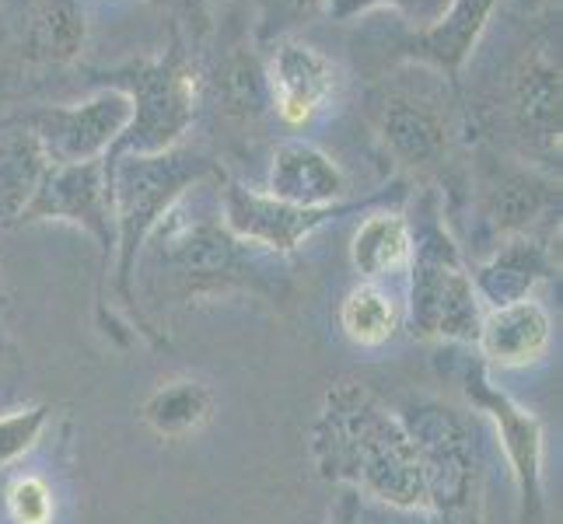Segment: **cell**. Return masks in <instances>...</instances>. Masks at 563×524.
I'll return each instance as SVG.
<instances>
[{
	"mask_svg": "<svg viewBox=\"0 0 563 524\" xmlns=\"http://www.w3.org/2000/svg\"><path fill=\"white\" fill-rule=\"evenodd\" d=\"M308 455L325 482L393 511H423L420 461L402 416L361 381H333L308 426Z\"/></svg>",
	"mask_w": 563,
	"mask_h": 524,
	"instance_id": "1",
	"label": "cell"
},
{
	"mask_svg": "<svg viewBox=\"0 0 563 524\" xmlns=\"http://www.w3.org/2000/svg\"><path fill=\"white\" fill-rule=\"evenodd\" d=\"M112 224H115V290L123 301L137 298V259L144 242L172 207L189 197L210 175V161L192 147H168L162 154H115L106 158Z\"/></svg>",
	"mask_w": 563,
	"mask_h": 524,
	"instance_id": "2",
	"label": "cell"
},
{
	"mask_svg": "<svg viewBox=\"0 0 563 524\" xmlns=\"http://www.w3.org/2000/svg\"><path fill=\"white\" fill-rule=\"evenodd\" d=\"M183 200L151 231L137 263L144 259L154 263L158 277H165L179 298L228 294L235 287H260L266 269L256 259V248L231 235L221 218L186 213Z\"/></svg>",
	"mask_w": 563,
	"mask_h": 524,
	"instance_id": "3",
	"label": "cell"
},
{
	"mask_svg": "<svg viewBox=\"0 0 563 524\" xmlns=\"http://www.w3.org/2000/svg\"><path fill=\"white\" fill-rule=\"evenodd\" d=\"M399 416L420 461L423 511L438 524H483V461L473 423L438 399L410 402Z\"/></svg>",
	"mask_w": 563,
	"mask_h": 524,
	"instance_id": "4",
	"label": "cell"
},
{
	"mask_svg": "<svg viewBox=\"0 0 563 524\" xmlns=\"http://www.w3.org/2000/svg\"><path fill=\"white\" fill-rule=\"evenodd\" d=\"M410 287H406V325L427 343H476L483 304L476 298L473 274L459 245L441 224L427 221L413 227Z\"/></svg>",
	"mask_w": 563,
	"mask_h": 524,
	"instance_id": "5",
	"label": "cell"
},
{
	"mask_svg": "<svg viewBox=\"0 0 563 524\" xmlns=\"http://www.w3.org/2000/svg\"><path fill=\"white\" fill-rule=\"evenodd\" d=\"M112 88L126 91L133 109L126 130L106 158H115V154H162L176 147L197 120L200 77L179 46L162 60L120 74V85Z\"/></svg>",
	"mask_w": 563,
	"mask_h": 524,
	"instance_id": "6",
	"label": "cell"
},
{
	"mask_svg": "<svg viewBox=\"0 0 563 524\" xmlns=\"http://www.w3.org/2000/svg\"><path fill=\"white\" fill-rule=\"evenodd\" d=\"M465 399L494 423L500 451L508 458V469L518 490V514L521 524H542L547 517V490H542V423L526 405H518L508 392L490 381L487 367L473 364L465 378Z\"/></svg>",
	"mask_w": 563,
	"mask_h": 524,
	"instance_id": "7",
	"label": "cell"
},
{
	"mask_svg": "<svg viewBox=\"0 0 563 524\" xmlns=\"http://www.w3.org/2000/svg\"><path fill=\"white\" fill-rule=\"evenodd\" d=\"M130 109L126 91L102 88L85 102L32 112L22 123L38 137L53 165H77L106 158L130 123Z\"/></svg>",
	"mask_w": 563,
	"mask_h": 524,
	"instance_id": "8",
	"label": "cell"
},
{
	"mask_svg": "<svg viewBox=\"0 0 563 524\" xmlns=\"http://www.w3.org/2000/svg\"><path fill=\"white\" fill-rule=\"evenodd\" d=\"M35 221H64V224L81 227L109 259L115 248V224H112L106 158L77 161V165L49 161L18 224H35Z\"/></svg>",
	"mask_w": 563,
	"mask_h": 524,
	"instance_id": "9",
	"label": "cell"
},
{
	"mask_svg": "<svg viewBox=\"0 0 563 524\" xmlns=\"http://www.w3.org/2000/svg\"><path fill=\"white\" fill-rule=\"evenodd\" d=\"M346 210H351L346 203L322 207V210L295 207V203L274 200L263 189H249L242 182H228L221 192L224 227L239 242L260 252H274V256H290L305 238H312L322 224L336 221Z\"/></svg>",
	"mask_w": 563,
	"mask_h": 524,
	"instance_id": "10",
	"label": "cell"
},
{
	"mask_svg": "<svg viewBox=\"0 0 563 524\" xmlns=\"http://www.w3.org/2000/svg\"><path fill=\"white\" fill-rule=\"evenodd\" d=\"M269 105L287 126H308L329 105L336 88L333 60L301 38H280L266 64Z\"/></svg>",
	"mask_w": 563,
	"mask_h": 524,
	"instance_id": "11",
	"label": "cell"
},
{
	"mask_svg": "<svg viewBox=\"0 0 563 524\" xmlns=\"http://www.w3.org/2000/svg\"><path fill=\"white\" fill-rule=\"evenodd\" d=\"M483 213L500 238L532 235L542 218L560 213V186L529 168L490 161L483 171Z\"/></svg>",
	"mask_w": 563,
	"mask_h": 524,
	"instance_id": "12",
	"label": "cell"
},
{
	"mask_svg": "<svg viewBox=\"0 0 563 524\" xmlns=\"http://www.w3.org/2000/svg\"><path fill=\"white\" fill-rule=\"evenodd\" d=\"M553 343V319L536 298L487 308L476 333V346L483 367H500V371H518V367L539 364Z\"/></svg>",
	"mask_w": 563,
	"mask_h": 524,
	"instance_id": "13",
	"label": "cell"
},
{
	"mask_svg": "<svg viewBox=\"0 0 563 524\" xmlns=\"http://www.w3.org/2000/svg\"><path fill=\"white\" fill-rule=\"evenodd\" d=\"M263 192L308 210L340 207L346 197V175L322 147L290 137L277 144L274 158H269Z\"/></svg>",
	"mask_w": 563,
	"mask_h": 524,
	"instance_id": "14",
	"label": "cell"
},
{
	"mask_svg": "<svg viewBox=\"0 0 563 524\" xmlns=\"http://www.w3.org/2000/svg\"><path fill=\"white\" fill-rule=\"evenodd\" d=\"M556 274V259L550 245L536 235H515L497 245L494 256L473 274L476 298L487 308H504L515 301L536 298V287Z\"/></svg>",
	"mask_w": 563,
	"mask_h": 524,
	"instance_id": "15",
	"label": "cell"
},
{
	"mask_svg": "<svg viewBox=\"0 0 563 524\" xmlns=\"http://www.w3.org/2000/svg\"><path fill=\"white\" fill-rule=\"evenodd\" d=\"M497 4L500 0H449V8L441 11L434 25L417 32V38L410 43V56L455 77L473 56L479 35L487 32Z\"/></svg>",
	"mask_w": 563,
	"mask_h": 524,
	"instance_id": "16",
	"label": "cell"
},
{
	"mask_svg": "<svg viewBox=\"0 0 563 524\" xmlns=\"http://www.w3.org/2000/svg\"><path fill=\"white\" fill-rule=\"evenodd\" d=\"M382 141L396 154L402 165L427 168L441 161V154L449 150V123L444 115L423 99H393L382 109Z\"/></svg>",
	"mask_w": 563,
	"mask_h": 524,
	"instance_id": "17",
	"label": "cell"
},
{
	"mask_svg": "<svg viewBox=\"0 0 563 524\" xmlns=\"http://www.w3.org/2000/svg\"><path fill=\"white\" fill-rule=\"evenodd\" d=\"M218 413V395L200 378H168L141 402V420L162 441H186L200 434Z\"/></svg>",
	"mask_w": 563,
	"mask_h": 524,
	"instance_id": "18",
	"label": "cell"
},
{
	"mask_svg": "<svg viewBox=\"0 0 563 524\" xmlns=\"http://www.w3.org/2000/svg\"><path fill=\"white\" fill-rule=\"evenodd\" d=\"M410 256H413V224L399 210L367 213L351 238V263L372 283L406 269Z\"/></svg>",
	"mask_w": 563,
	"mask_h": 524,
	"instance_id": "19",
	"label": "cell"
},
{
	"mask_svg": "<svg viewBox=\"0 0 563 524\" xmlns=\"http://www.w3.org/2000/svg\"><path fill=\"white\" fill-rule=\"evenodd\" d=\"M46 168V150L25 123L0 130V227L22 221Z\"/></svg>",
	"mask_w": 563,
	"mask_h": 524,
	"instance_id": "20",
	"label": "cell"
},
{
	"mask_svg": "<svg viewBox=\"0 0 563 524\" xmlns=\"http://www.w3.org/2000/svg\"><path fill=\"white\" fill-rule=\"evenodd\" d=\"M515 115L532 141L560 147V70L547 56H532L515 77Z\"/></svg>",
	"mask_w": 563,
	"mask_h": 524,
	"instance_id": "21",
	"label": "cell"
},
{
	"mask_svg": "<svg viewBox=\"0 0 563 524\" xmlns=\"http://www.w3.org/2000/svg\"><path fill=\"white\" fill-rule=\"evenodd\" d=\"M340 328L343 336L361 349H378L393 343L402 325V304L393 298V290L382 283L364 280L340 301Z\"/></svg>",
	"mask_w": 563,
	"mask_h": 524,
	"instance_id": "22",
	"label": "cell"
},
{
	"mask_svg": "<svg viewBox=\"0 0 563 524\" xmlns=\"http://www.w3.org/2000/svg\"><path fill=\"white\" fill-rule=\"evenodd\" d=\"M88 22L74 0H43L29 18V53L38 60L67 64L85 49Z\"/></svg>",
	"mask_w": 563,
	"mask_h": 524,
	"instance_id": "23",
	"label": "cell"
},
{
	"mask_svg": "<svg viewBox=\"0 0 563 524\" xmlns=\"http://www.w3.org/2000/svg\"><path fill=\"white\" fill-rule=\"evenodd\" d=\"M218 94H221V109L228 115H235V120H256V115L269 109L266 67L252 53H235L221 67Z\"/></svg>",
	"mask_w": 563,
	"mask_h": 524,
	"instance_id": "24",
	"label": "cell"
},
{
	"mask_svg": "<svg viewBox=\"0 0 563 524\" xmlns=\"http://www.w3.org/2000/svg\"><path fill=\"white\" fill-rule=\"evenodd\" d=\"M49 405L46 402H32V405H18V410L0 413V469L14 465L25 451L35 448V441L43 437L46 423H49Z\"/></svg>",
	"mask_w": 563,
	"mask_h": 524,
	"instance_id": "25",
	"label": "cell"
},
{
	"mask_svg": "<svg viewBox=\"0 0 563 524\" xmlns=\"http://www.w3.org/2000/svg\"><path fill=\"white\" fill-rule=\"evenodd\" d=\"M4 508L14 524H53L56 497L43 476H18L4 493Z\"/></svg>",
	"mask_w": 563,
	"mask_h": 524,
	"instance_id": "26",
	"label": "cell"
},
{
	"mask_svg": "<svg viewBox=\"0 0 563 524\" xmlns=\"http://www.w3.org/2000/svg\"><path fill=\"white\" fill-rule=\"evenodd\" d=\"M375 8H393L399 11L406 22H413L417 29L434 25L441 11L449 8V0H329L325 14L333 22H351V18L364 14V11H375Z\"/></svg>",
	"mask_w": 563,
	"mask_h": 524,
	"instance_id": "27",
	"label": "cell"
},
{
	"mask_svg": "<svg viewBox=\"0 0 563 524\" xmlns=\"http://www.w3.org/2000/svg\"><path fill=\"white\" fill-rule=\"evenodd\" d=\"M325 524H361V503H357V493L346 490L336 503L333 511H329V521Z\"/></svg>",
	"mask_w": 563,
	"mask_h": 524,
	"instance_id": "28",
	"label": "cell"
},
{
	"mask_svg": "<svg viewBox=\"0 0 563 524\" xmlns=\"http://www.w3.org/2000/svg\"><path fill=\"white\" fill-rule=\"evenodd\" d=\"M269 4H274V11L284 18H308V14L325 11L329 0H269Z\"/></svg>",
	"mask_w": 563,
	"mask_h": 524,
	"instance_id": "29",
	"label": "cell"
},
{
	"mask_svg": "<svg viewBox=\"0 0 563 524\" xmlns=\"http://www.w3.org/2000/svg\"><path fill=\"white\" fill-rule=\"evenodd\" d=\"M11 354H14V346H11V339H8V333H4V325H0V364H4Z\"/></svg>",
	"mask_w": 563,
	"mask_h": 524,
	"instance_id": "30",
	"label": "cell"
},
{
	"mask_svg": "<svg viewBox=\"0 0 563 524\" xmlns=\"http://www.w3.org/2000/svg\"><path fill=\"white\" fill-rule=\"evenodd\" d=\"M526 4H539V0H526Z\"/></svg>",
	"mask_w": 563,
	"mask_h": 524,
	"instance_id": "31",
	"label": "cell"
}]
</instances>
